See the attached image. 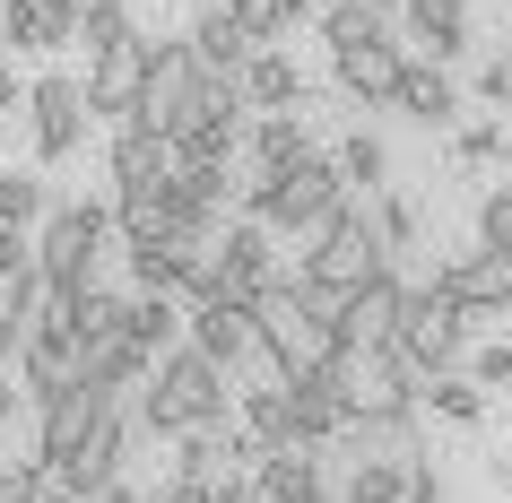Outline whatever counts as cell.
<instances>
[{
  "mask_svg": "<svg viewBox=\"0 0 512 503\" xmlns=\"http://www.w3.org/2000/svg\"><path fill=\"white\" fill-rule=\"evenodd\" d=\"M243 191V217H261L270 235H313L339 200H348V174H339V157H322V148H304V157H287V165H270V174H252V183H235Z\"/></svg>",
  "mask_w": 512,
  "mask_h": 503,
  "instance_id": "cell-1",
  "label": "cell"
},
{
  "mask_svg": "<svg viewBox=\"0 0 512 503\" xmlns=\"http://www.w3.org/2000/svg\"><path fill=\"white\" fill-rule=\"evenodd\" d=\"M226 417V365H209L200 347H165L157 365H148V382H139V425L148 434H191V425H217Z\"/></svg>",
  "mask_w": 512,
  "mask_h": 503,
  "instance_id": "cell-2",
  "label": "cell"
},
{
  "mask_svg": "<svg viewBox=\"0 0 512 503\" xmlns=\"http://www.w3.org/2000/svg\"><path fill=\"white\" fill-rule=\"evenodd\" d=\"M330 295H313L304 278H270V287L252 295V321H261V356L278 373H313L339 356V330H330Z\"/></svg>",
  "mask_w": 512,
  "mask_h": 503,
  "instance_id": "cell-3",
  "label": "cell"
},
{
  "mask_svg": "<svg viewBox=\"0 0 512 503\" xmlns=\"http://www.w3.org/2000/svg\"><path fill=\"white\" fill-rule=\"evenodd\" d=\"M382 269H391V243H382L374 209L339 200V209H330L322 226H313V252H304V269H296V278H304L313 295H330V304H339V295H356L365 278H382Z\"/></svg>",
  "mask_w": 512,
  "mask_h": 503,
  "instance_id": "cell-4",
  "label": "cell"
},
{
  "mask_svg": "<svg viewBox=\"0 0 512 503\" xmlns=\"http://www.w3.org/2000/svg\"><path fill=\"white\" fill-rule=\"evenodd\" d=\"M105 243H113V209H96V200H53V209H44V235H35V269H44V287H53V295L87 287Z\"/></svg>",
  "mask_w": 512,
  "mask_h": 503,
  "instance_id": "cell-5",
  "label": "cell"
},
{
  "mask_svg": "<svg viewBox=\"0 0 512 503\" xmlns=\"http://www.w3.org/2000/svg\"><path fill=\"white\" fill-rule=\"evenodd\" d=\"M460 339H469V304H452L443 287H408V304H400V339H391L408 365L434 382V373H452V365H460Z\"/></svg>",
  "mask_w": 512,
  "mask_h": 503,
  "instance_id": "cell-6",
  "label": "cell"
},
{
  "mask_svg": "<svg viewBox=\"0 0 512 503\" xmlns=\"http://www.w3.org/2000/svg\"><path fill=\"white\" fill-rule=\"evenodd\" d=\"M27 131H35V157H44V165L79 157V139H87V87L70 79V70H44V79L27 87Z\"/></svg>",
  "mask_w": 512,
  "mask_h": 503,
  "instance_id": "cell-7",
  "label": "cell"
},
{
  "mask_svg": "<svg viewBox=\"0 0 512 503\" xmlns=\"http://www.w3.org/2000/svg\"><path fill=\"white\" fill-rule=\"evenodd\" d=\"M287 408H296V443H339L348 434V347L330 356V365H313V373H287Z\"/></svg>",
  "mask_w": 512,
  "mask_h": 503,
  "instance_id": "cell-8",
  "label": "cell"
},
{
  "mask_svg": "<svg viewBox=\"0 0 512 503\" xmlns=\"http://www.w3.org/2000/svg\"><path fill=\"white\" fill-rule=\"evenodd\" d=\"M400 304H408L400 269H382V278H365L356 295H339L330 330H339V347H348V356H382V347L400 339Z\"/></svg>",
  "mask_w": 512,
  "mask_h": 503,
  "instance_id": "cell-9",
  "label": "cell"
},
{
  "mask_svg": "<svg viewBox=\"0 0 512 503\" xmlns=\"http://www.w3.org/2000/svg\"><path fill=\"white\" fill-rule=\"evenodd\" d=\"M183 339L200 347L209 365L235 373L243 356H261V321H252V304H243V295H200V304L183 313Z\"/></svg>",
  "mask_w": 512,
  "mask_h": 503,
  "instance_id": "cell-10",
  "label": "cell"
},
{
  "mask_svg": "<svg viewBox=\"0 0 512 503\" xmlns=\"http://www.w3.org/2000/svg\"><path fill=\"white\" fill-rule=\"evenodd\" d=\"M87 113H113V122H131L139 113V87H148V35H122V44H105V53H87Z\"/></svg>",
  "mask_w": 512,
  "mask_h": 503,
  "instance_id": "cell-11",
  "label": "cell"
},
{
  "mask_svg": "<svg viewBox=\"0 0 512 503\" xmlns=\"http://www.w3.org/2000/svg\"><path fill=\"white\" fill-rule=\"evenodd\" d=\"M18 382H27V399H53L79 382V330L61 321V304H44L27 330V347H18Z\"/></svg>",
  "mask_w": 512,
  "mask_h": 503,
  "instance_id": "cell-12",
  "label": "cell"
},
{
  "mask_svg": "<svg viewBox=\"0 0 512 503\" xmlns=\"http://www.w3.org/2000/svg\"><path fill=\"white\" fill-rule=\"evenodd\" d=\"M122 451H131V425H122V399H113L105 417L79 434V451L53 469V477H61V495H79V503H87L96 486H113V477H122Z\"/></svg>",
  "mask_w": 512,
  "mask_h": 503,
  "instance_id": "cell-13",
  "label": "cell"
},
{
  "mask_svg": "<svg viewBox=\"0 0 512 503\" xmlns=\"http://www.w3.org/2000/svg\"><path fill=\"white\" fill-rule=\"evenodd\" d=\"M252 486H261V503H330L322 443H270L252 460Z\"/></svg>",
  "mask_w": 512,
  "mask_h": 503,
  "instance_id": "cell-14",
  "label": "cell"
},
{
  "mask_svg": "<svg viewBox=\"0 0 512 503\" xmlns=\"http://www.w3.org/2000/svg\"><path fill=\"white\" fill-rule=\"evenodd\" d=\"M35 408H44V425H35V460H44V469H61V460L79 451V434L113 408V391H96V382H70V391L35 399Z\"/></svg>",
  "mask_w": 512,
  "mask_h": 503,
  "instance_id": "cell-15",
  "label": "cell"
},
{
  "mask_svg": "<svg viewBox=\"0 0 512 503\" xmlns=\"http://www.w3.org/2000/svg\"><path fill=\"white\" fill-rule=\"evenodd\" d=\"M434 287L452 295V304H469V313H512V252H452V261L434 269Z\"/></svg>",
  "mask_w": 512,
  "mask_h": 503,
  "instance_id": "cell-16",
  "label": "cell"
},
{
  "mask_svg": "<svg viewBox=\"0 0 512 503\" xmlns=\"http://www.w3.org/2000/svg\"><path fill=\"white\" fill-rule=\"evenodd\" d=\"M0 44L9 53H70L79 44V0H0Z\"/></svg>",
  "mask_w": 512,
  "mask_h": 503,
  "instance_id": "cell-17",
  "label": "cell"
},
{
  "mask_svg": "<svg viewBox=\"0 0 512 503\" xmlns=\"http://www.w3.org/2000/svg\"><path fill=\"white\" fill-rule=\"evenodd\" d=\"M400 44H391V35H365V44H339V53H330V70H339V87H348L356 105L374 113V105H391V87H400Z\"/></svg>",
  "mask_w": 512,
  "mask_h": 503,
  "instance_id": "cell-18",
  "label": "cell"
},
{
  "mask_svg": "<svg viewBox=\"0 0 512 503\" xmlns=\"http://www.w3.org/2000/svg\"><path fill=\"white\" fill-rule=\"evenodd\" d=\"M391 105H400L408 122H426V131H452V122H460V87H452V70H443V61L408 53V61H400V87H391Z\"/></svg>",
  "mask_w": 512,
  "mask_h": 503,
  "instance_id": "cell-19",
  "label": "cell"
},
{
  "mask_svg": "<svg viewBox=\"0 0 512 503\" xmlns=\"http://www.w3.org/2000/svg\"><path fill=\"white\" fill-rule=\"evenodd\" d=\"M217 261H226V295H243V304H252V295H261V287L278 278L270 226H261V217H243V226H226V235H217Z\"/></svg>",
  "mask_w": 512,
  "mask_h": 503,
  "instance_id": "cell-20",
  "label": "cell"
},
{
  "mask_svg": "<svg viewBox=\"0 0 512 503\" xmlns=\"http://www.w3.org/2000/svg\"><path fill=\"white\" fill-rule=\"evenodd\" d=\"M235 96H243V113H287V105H304V70L278 44H261V53L235 70Z\"/></svg>",
  "mask_w": 512,
  "mask_h": 503,
  "instance_id": "cell-21",
  "label": "cell"
},
{
  "mask_svg": "<svg viewBox=\"0 0 512 503\" xmlns=\"http://www.w3.org/2000/svg\"><path fill=\"white\" fill-rule=\"evenodd\" d=\"M408 35H417V53L426 61H460L469 53V0H400Z\"/></svg>",
  "mask_w": 512,
  "mask_h": 503,
  "instance_id": "cell-22",
  "label": "cell"
},
{
  "mask_svg": "<svg viewBox=\"0 0 512 503\" xmlns=\"http://www.w3.org/2000/svg\"><path fill=\"white\" fill-rule=\"evenodd\" d=\"M191 61H200V79H235L243 61H252V44H243V27L235 18H226V0H209V9H200V18H191Z\"/></svg>",
  "mask_w": 512,
  "mask_h": 503,
  "instance_id": "cell-23",
  "label": "cell"
},
{
  "mask_svg": "<svg viewBox=\"0 0 512 503\" xmlns=\"http://www.w3.org/2000/svg\"><path fill=\"white\" fill-rule=\"evenodd\" d=\"M339 451H348V460H417V408H382V417H348Z\"/></svg>",
  "mask_w": 512,
  "mask_h": 503,
  "instance_id": "cell-24",
  "label": "cell"
},
{
  "mask_svg": "<svg viewBox=\"0 0 512 503\" xmlns=\"http://www.w3.org/2000/svg\"><path fill=\"white\" fill-rule=\"evenodd\" d=\"M165 174H174V139L148 131V122H122V131H113V191L165 183Z\"/></svg>",
  "mask_w": 512,
  "mask_h": 503,
  "instance_id": "cell-25",
  "label": "cell"
},
{
  "mask_svg": "<svg viewBox=\"0 0 512 503\" xmlns=\"http://www.w3.org/2000/svg\"><path fill=\"white\" fill-rule=\"evenodd\" d=\"M122 339H131L148 365H157L165 347H183V304H174V295H131V313H122Z\"/></svg>",
  "mask_w": 512,
  "mask_h": 503,
  "instance_id": "cell-26",
  "label": "cell"
},
{
  "mask_svg": "<svg viewBox=\"0 0 512 503\" xmlns=\"http://www.w3.org/2000/svg\"><path fill=\"white\" fill-rule=\"evenodd\" d=\"M313 139H304V113L287 105V113H261L252 131H243V148L235 157H252V174H270V165H287V157H304Z\"/></svg>",
  "mask_w": 512,
  "mask_h": 503,
  "instance_id": "cell-27",
  "label": "cell"
},
{
  "mask_svg": "<svg viewBox=\"0 0 512 503\" xmlns=\"http://www.w3.org/2000/svg\"><path fill=\"white\" fill-rule=\"evenodd\" d=\"M165 226H183V217L165 209V191H157V183H131V191H113V243H157Z\"/></svg>",
  "mask_w": 512,
  "mask_h": 503,
  "instance_id": "cell-28",
  "label": "cell"
},
{
  "mask_svg": "<svg viewBox=\"0 0 512 503\" xmlns=\"http://www.w3.org/2000/svg\"><path fill=\"white\" fill-rule=\"evenodd\" d=\"M408 495V460H348V477L330 486V503H400Z\"/></svg>",
  "mask_w": 512,
  "mask_h": 503,
  "instance_id": "cell-29",
  "label": "cell"
},
{
  "mask_svg": "<svg viewBox=\"0 0 512 503\" xmlns=\"http://www.w3.org/2000/svg\"><path fill=\"white\" fill-rule=\"evenodd\" d=\"M243 434L270 451V443H296V408H287V382L270 391H243Z\"/></svg>",
  "mask_w": 512,
  "mask_h": 503,
  "instance_id": "cell-30",
  "label": "cell"
},
{
  "mask_svg": "<svg viewBox=\"0 0 512 503\" xmlns=\"http://www.w3.org/2000/svg\"><path fill=\"white\" fill-rule=\"evenodd\" d=\"M417 408H434V417H452V425H478V417H486V391L452 365V373H434V382H426V399H417Z\"/></svg>",
  "mask_w": 512,
  "mask_h": 503,
  "instance_id": "cell-31",
  "label": "cell"
},
{
  "mask_svg": "<svg viewBox=\"0 0 512 503\" xmlns=\"http://www.w3.org/2000/svg\"><path fill=\"white\" fill-rule=\"evenodd\" d=\"M330 157H339V174H348V191L365 183V200H374V191H382V174H391V148H382L374 131H348L339 148H330Z\"/></svg>",
  "mask_w": 512,
  "mask_h": 503,
  "instance_id": "cell-32",
  "label": "cell"
},
{
  "mask_svg": "<svg viewBox=\"0 0 512 503\" xmlns=\"http://www.w3.org/2000/svg\"><path fill=\"white\" fill-rule=\"evenodd\" d=\"M44 209H53V183H44V174H18V165H9V174H0V226H35Z\"/></svg>",
  "mask_w": 512,
  "mask_h": 503,
  "instance_id": "cell-33",
  "label": "cell"
},
{
  "mask_svg": "<svg viewBox=\"0 0 512 503\" xmlns=\"http://www.w3.org/2000/svg\"><path fill=\"white\" fill-rule=\"evenodd\" d=\"M322 35H330V53L339 44H365V35H382V9L374 0H322Z\"/></svg>",
  "mask_w": 512,
  "mask_h": 503,
  "instance_id": "cell-34",
  "label": "cell"
},
{
  "mask_svg": "<svg viewBox=\"0 0 512 503\" xmlns=\"http://www.w3.org/2000/svg\"><path fill=\"white\" fill-rule=\"evenodd\" d=\"M374 226L391 252H417V235H426V217H417V200L408 191H374Z\"/></svg>",
  "mask_w": 512,
  "mask_h": 503,
  "instance_id": "cell-35",
  "label": "cell"
},
{
  "mask_svg": "<svg viewBox=\"0 0 512 503\" xmlns=\"http://www.w3.org/2000/svg\"><path fill=\"white\" fill-rule=\"evenodd\" d=\"M226 18L243 27V44H252V53H261V44H278V35H296L278 0H226Z\"/></svg>",
  "mask_w": 512,
  "mask_h": 503,
  "instance_id": "cell-36",
  "label": "cell"
},
{
  "mask_svg": "<svg viewBox=\"0 0 512 503\" xmlns=\"http://www.w3.org/2000/svg\"><path fill=\"white\" fill-rule=\"evenodd\" d=\"M122 35H131V9H122V0H79V44L87 53H105Z\"/></svg>",
  "mask_w": 512,
  "mask_h": 503,
  "instance_id": "cell-37",
  "label": "cell"
},
{
  "mask_svg": "<svg viewBox=\"0 0 512 503\" xmlns=\"http://www.w3.org/2000/svg\"><path fill=\"white\" fill-rule=\"evenodd\" d=\"M53 495V469H44V460H9V469H0V503H44Z\"/></svg>",
  "mask_w": 512,
  "mask_h": 503,
  "instance_id": "cell-38",
  "label": "cell"
},
{
  "mask_svg": "<svg viewBox=\"0 0 512 503\" xmlns=\"http://www.w3.org/2000/svg\"><path fill=\"white\" fill-rule=\"evenodd\" d=\"M469 382H478V391H512V339H495V347H478V356H469Z\"/></svg>",
  "mask_w": 512,
  "mask_h": 503,
  "instance_id": "cell-39",
  "label": "cell"
},
{
  "mask_svg": "<svg viewBox=\"0 0 512 503\" xmlns=\"http://www.w3.org/2000/svg\"><path fill=\"white\" fill-rule=\"evenodd\" d=\"M478 243L486 252H512V191H486L478 200Z\"/></svg>",
  "mask_w": 512,
  "mask_h": 503,
  "instance_id": "cell-40",
  "label": "cell"
},
{
  "mask_svg": "<svg viewBox=\"0 0 512 503\" xmlns=\"http://www.w3.org/2000/svg\"><path fill=\"white\" fill-rule=\"evenodd\" d=\"M452 157L460 165H495V157H504V122H469V131L452 139Z\"/></svg>",
  "mask_w": 512,
  "mask_h": 503,
  "instance_id": "cell-41",
  "label": "cell"
},
{
  "mask_svg": "<svg viewBox=\"0 0 512 503\" xmlns=\"http://www.w3.org/2000/svg\"><path fill=\"white\" fill-rule=\"evenodd\" d=\"M400 503H443V477L426 469V451H417V460H408V495Z\"/></svg>",
  "mask_w": 512,
  "mask_h": 503,
  "instance_id": "cell-42",
  "label": "cell"
},
{
  "mask_svg": "<svg viewBox=\"0 0 512 503\" xmlns=\"http://www.w3.org/2000/svg\"><path fill=\"white\" fill-rule=\"evenodd\" d=\"M209 503H261V486H252V469H226L209 486Z\"/></svg>",
  "mask_w": 512,
  "mask_h": 503,
  "instance_id": "cell-43",
  "label": "cell"
},
{
  "mask_svg": "<svg viewBox=\"0 0 512 503\" xmlns=\"http://www.w3.org/2000/svg\"><path fill=\"white\" fill-rule=\"evenodd\" d=\"M478 96H486V105H512V61H486V70H478Z\"/></svg>",
  "mask_w": 512,
  "mask_h": 503,
  "instance_id": "cell-44",
  "label": "cell"
},
{
  "mask_svg": "<svg viewBox=\"0 0 512 503\" xmlns=\"http://www.w3.org/2000/svg\"><path fill=\"white\" fill-rule=\"evenodd\" d=\"M209 486H217V477H174L157 503H209Z\"/></svg>",
  "mask_w": 512,
  "mask_h": 503,
  "instance_id": "cell-45",
  "label": "cell"
},
{
  "mask_svg": "<svg viewBox=\"0 0 512 503\" xmlns=\"http://www.w3.org/2000/svg\"><path fill=\"white\" fill-rule=\"evenodd\" d=\"M18 105H27V87H18V70H0V122H18Z\"/></svg>",
  "mask_w": 512,
  "mask_h": 503,
  "instance_id": "cell-46",
  "label": "cell"
},
{
  "mask_svg": "<svg viewBox=\"0 0 512 503\" xmlns=\"http://www.w3.org/2000/svg\"><path fill=\"white\" fill-rule=\"evenodd\" d=\"M87 503H139V486H122V477H113V486H96Z\"/></svg>",
  "mask_w": 512,
  "mask_h": 503,
  "instance_id": "cell-47",
  "label": "cell"
},
{
  "mask_svg": "<svg viewBox=\"0 0 512 503\" xmlns=\"http://www.w3.org/2000/svg\"><path fill=\"white\" fill-rule=\"evenodd\" d=\"M287 9V27H304V18H322V0H278Z\"/></svg>",
  "mask_w": 512,
  "mask_h": 503,
  "instance_id": "cell-48",
  "label": "cell"
},
{
  "mask_svg": "<svg viewBox=\"0 0 512 503\" xmlns=\"http://www.w3.org/2000/svg\"><path fill=\"white\" fill-rule=\"evenodd\" d=\"M44 503H79V495H44Z\"/></svg>",
  "mask_w": 512,
  "mask_h": 503,
  "instance_id": "cell-49",
  "label": "cell"
},
{
  "mask_svg": "<svg viewBox=\"0 0 512 503\" xmlns=\"http://www.w3.org/2000/svg\"><path fill=\"white\" fill-rule=\"evenodd\" d=\"M374 9H400V0H374Z\"/></svg>",
  "mask_w": 512,
  "mask_h": 503,
  "instance_id": "cell-50",
  "label": "cell"
},
{
  "mask_svg": "<svg viewBox=\"0 0 512 503\" xmlns=\"http://www.w3.org/2000/svg\"><path fill=\"white\" fill-rule=\"evenodd\" d=\"M504 165H512V139H504Z\"/></svg>",
  "mask_w": 512,
  "mask_h": 503,
  "instance_id": "cell-51",
  "label": "cell"
}]
</instances>
